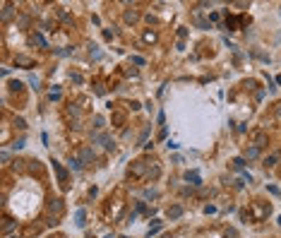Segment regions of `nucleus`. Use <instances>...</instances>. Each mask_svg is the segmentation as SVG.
Here are the masks:
<instances>
[{
  "label": "nucleus",
  "instance_id": "7ed1b4c3",
  "mask_svg": "<svg viewBox=\"0 0 281 238\" xmlns=\"http://www.w3.org/2000/svg\"><path fill=\"white\" fill-rule=\"evenodd\" d=\"M77 226H84V209L77 212Z\"/></svg>",
  "mask_w": 281,
  "mask_h": 238
},
{
  "label": "nucleus",
  "instance_id": "f257e3e1",
  "mask_svg": "<svg viewBox=\"0 0 281 238\" xmlns=\"http://www.w3.org/2000/svg\"><path fill=\"white\" fill-rule=\"evenodd\" d=\"M55 173H58V178H60V183H62V185H67V173L62 171V166H60V164H55Z\"/></svg>",
  "mask_w": 281,
  "mask_h": 238
},
{
  "label": "nucleus",
  "instance_id": "f03ea898",
  "mask_svg": "<svg viewBox=\"0 0 281 238\" xmlns=\"http://www.w3.org/2000/svg\"><path fill=\"white\" fill-rule=\"evenodd\" d=\"M187 180H192L195 185H199V176H197L195 171H192V173H187Z\"/></svg>",
  "mask_w": 281,
  "mask_h": 238
},
{
  "label": "nucleus",
  "instance_id": "20e7f679",
  "mask_svg": "<svg viewBox=\"0 0 281 238\" xmlns=\"http://www.w3.org/2000/svg\"><path fill=\"white\" fill-rule=\"evenodd\" d=\"M168 214H171V216H180V214H183V209H180V207H173Z\"/></svg>",
  "mask_w": 281,
  "mask_h": 238
}]
</instances>
